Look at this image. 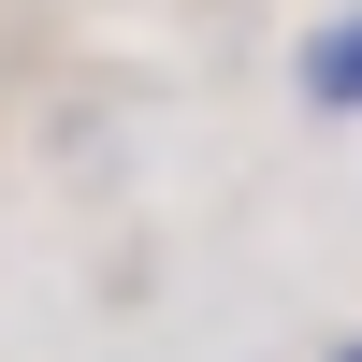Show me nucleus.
Masks as SVG:
<instances>
[{"mask_svg":"<svg viewBox=\"0 0 362 362\" xmlns=\"http://www.w3.org/2000/svg\"><path fill=\"white\" fill-rule=\"evenodd\" d=\"M305 87H319L334 116H362V15H334V29L305 44Z\"/></svg>","mask_w":362,"mask_h":362,"instance_id":"1","label":"nucleus"},{"mask_svg":"<svg viewBox=\"0 0 362 362\" xmlns=\"http://www.w3.org/2000/svg\"><path fill=\"white\" fill-rule=\"evenodd\" d=\"M348 362H362V348H348Z\"/></svg>","mask_w":362,"mask_h":362,"instance_id":"2","label":"nucleus"}]
</instances>
